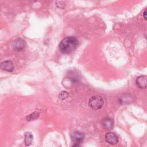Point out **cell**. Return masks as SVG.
Returning <instances> with one entry per match:
<instances>
[{
  "mask_svg": "<svg viewBox=\"0 0 147 147\" xmlns=\"http://www.w3.org/2000/svg\"><path fill=\"white\" fill-rule=\"evenodd\" d=\"M143 16H144V18L146 20H147V9H146L144 10V13H143Z\"/></svg>",
  "mask_w": 147,
  "mask_h": 147,
  "instance_id": "cell-12",
  "label": "cell"
},
{
  "mask_svg": "<svg viewBox=\"0 0 147 147\" xmlns=\"http://www.w3.org/2000/svg\"><path fill=\"white\" fill-rule=\"evenodd\" d=\"M40 115V114L37 112H34L29 115H28L26 117V119L27 121H33V120H35L36 119H37L38 118Z\"/></svg>",
  "mask_w": 147,
  "mask_h": 147,
  "instance_id": "cell-10",
  "label": "cell"
},
{
  "mask_svg": "<svg viewBox=\"0 0 147 147\" xmlns=\"http://www.w3.org/2000/svg\"><path fill=\"white\" fill-rule=\"evenodd\" d=\"M33 140V136L30 132H26L24 134V143L26 146L31 145Z\"/></svg>",
  "mask_w": 147,
  "mask_h": 147,
  "instance_id": "cell-9",
  "label": "cell"
},
{
  "mask_svg": "<svg viewBox=\"0 0 147 147\" xmlns=\"http://www.w3.org/2000/svg\"><path fill=\"white\" fill-rule=\"evenodd\" d=\"M103 99L99 95L92 96L88 100V105L90 107L94 110H98L101 109L103 107Z\"/></svg>",
  "mask_w": 147,
  "mask_h": 147,
  "instance_id": "cell-2",
  "label": "cell"
},
{
  "mask_svg": "<svg viewBox=\"0 0 147 147\" xmlns=\"http://www.w3.org/2000/svg\"><path fill=\"white\" fill-rule=\"evenodd\" d=\"M136 84L140 88H145L147 87V76H140L136 79Z\"/></svg>",
  "mask_w": 147,
  "mask_h": 147,
  "instance_id": "cell-7",
  "label": "cell"
},
{
  "mask_svg": "<svg viewBox=\"0 0 147 147\" xmlns=\"http://www.w3.org/2000/svg\"><path fill=\"white\" fill-rule=\"evenodd\" d=\"M1 68L2 70H4L7 72H12L14 68V64L10 60H6V61H3L1 63Z\"/></svg>",
  "mask_w": 147,
  "mask_h": 147,
  "instance_id": "cell-5",
  "label": "cell"
},
{
  "mask_svg": "<svg viewBox=\"0 0 147 147\" xmlns=\"http://www.w3.org/2000/svg\"><path fill=\"white\" fill-rule=\"evenodd\" d=\"M71 139L76 144L80 143L84 139V134L79 131H75L71 134Z\"/></svg>",
  "mask_w": 147,
  "mask_h": 147,
  "instance_id": "cell-4",
  "label": "cell"
},
{
  "mask_svg": "<svg viewBox=\"0 0 147 147\" xmlns=\"http://www.w3.org/2000/svg\"><path fill=\"white\" fill-rule=\"evenodd\" d=\"M106 141L111 145H115L118 142V137L113 132H109L105 136Z\"/></svg>",
  "mask_w": 147,
  "mask_h": 147,
  "instance_id": "cell-3",
  "label": "cell"
},
{
  "mask_svg": "<svg viewBox=\"0 0 147 147\" xmlns=\"http://www.w3.org/2000/svg\"><path fill=\"white\" fill-rule=\"evenodd\" d=\"M25 45L26 44L24 40L22 39H17V40L14 41L13 47L15 51H20L24 49V48L25 47Z\"/></svg>",
  "mask_w": 147,
  "mask_h": 147,
  "instance_id": "cell-6",
  "label": "cell"
},
{
  "mask_svg": "<svg viewBox=\"0 0 147 147\" xmlns=\"http://www.w3.org/2000/svg\"><path fill=\"white\" fill-rule=\"evenodd\" d=\"M68 94L66 91H61L59 95V98L61 100H64L68 98Z\"/></svg>",
  "mask_w": 147,
  "mask_h": 147,
  "instance_id": "cell-11",
  "label": "cell"
},
{
  "mask_svg": "<svg viewBox=\"0 0 147 147\" xmlns=\"http://www.w3.org/2000/svg\"><path fill=\"white\" fill-rule=\"evenodd\" d=\"M102 125L106 130H110L113 127L114 121L111 118H106L102 120Z\"/></svg>",
  "mask_w": 147,
  "mask_h": 147,
  "instance_id": "cell-8",
  "label": "cell"
},
{
  "mask_svg": "<svg viewBox=\"0 0 147 147\" xmlns=\"http://www.w3.org/2000/svg\"><path fill=\"white\" fill-rule=\"evenodd\" d=\"M79 45L78 40L74 37H68L64 38L59 44V48L61 52L69 54L75 51Z\"/></svg>",
  "mask_w": 147,
  "mask_h": 147,
  "instance_id": "cell-1",
  "label": "cell"
}]
</instances>
